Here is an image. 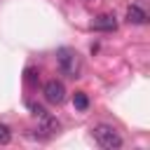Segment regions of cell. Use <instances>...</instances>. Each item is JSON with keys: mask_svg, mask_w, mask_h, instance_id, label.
I'll use <instances>...</instances> for the list:
<instances>
[{"mask_svg": "<svg viewBox=\"0 0 150 150\" xmlns=\"http://www.w3.org/2000/svg\"><path fill=\"white\" fill-rule=\"evenodd\" d=\"M56 63H59V70L66 75V77H80V73H82V59H80V54L75 52V49H70V47H61L59 52H56Z\"/></svg>", "mask_w": 150, "mask_h": 150, "instance_id": "cell-1", "label": "cell"}, {"mask_svg": "<svg viewBox=\"0 0 150 150\" xmlns=\"http://www.w3.org/2000/svg\"><path fill=\"white\" fill-rule=\"evenodd\" d=\"M91 136H94V141H96L103 150H117V148H122V136H120L117 129L110 127V124H96V127L91 129Z\"/></svg>", "mask_w": 150, "mask_h": 150, "instance_id": "cell-2", "label": "cell"}, {"mask_svg": "<svg viewBox=\"0 0 150 150\" xmlns=\"http://www.w3.org/2000/svg\"><path fill=\"white\" fill-rule=\"evenodd\" d=\"M59 129H61V124H59V120H56V117H52L49 112L38 115V131H40V136H45V138L56 136V134H59Z\"/></svg>", "mask_w": 150, "mask_h": 150, "instance_id": "cell-3", "label": "cell"}, {"mask_svg": "<svg viewBox=\"0 0 150 150\" xmlns=\"http://www.w3.org/2000/svg\"><path fill=\"white\" fill-rule=\"evenodd\" d=\"M45 98H47L49 103H63V101H66V87H63V82L49 80V82L45 84Z\"/></svg>", "mask_w": 150, "mask_h": 150, "instance_id": "cell-4", "label": "cell"}, {"mask_svg": "<svg viewBox=\"0 0 150 150\" xmlns=\"http://www.w3.org/2000/svg\"><path fill=\"white\" fill-rule=\"evenodd\" d=\"M91 28L94 30H115L117 28V19L115 14H101L91 21Z\"/></svg>", "mask_w": 150, "mask_h": 150, "instance_id": "cell-5", "label": "cell"}, {"mask_svg": "<svg viewBox=\"0 0 150 150\" xmlns=\"http://www.w3.org/2000/svg\"><path fill=\"white\" fill-rule=\"evenodd\" d=\"M127 21H129V23H136V26H143V23L148 21V14H145V9H143V7L131 5V7L127 9Z\"/></svg>", "mask_w": 150, "mask_h": 150, "instance_id": "cell-6", "label": "cell"}, {"mask_svg": "<svg viewBox=\"0 0 150 150\" xmlns=\"http://www.w3.org/2000/svg\"><path fill=\"white\" fill-rule=\"evenodd\" d=\"M73 105H75V110H87V108H89V96H87L84 91H75Z\"/></svg>", "mask_w": 150, "mask_h": 150, "instance_id": "cell-7", "label": "cell"}, {"mask_svg": "<svg viewBox=\"0 0 150 150\" xmlns=\"http://www.w3.org/2000/svg\"><path fill=\"white\" fill-rule=\"evenodd\" d=\"M23 75H26V82H28V84H38V82H40V70H38V68H26Z\"/></svg>", "mask_w": 150, "mask_h": 150, "instance_id": "cell-8", "label": "cell"}, {"mask_svg": "<svg viewBox=\"0 0 150 150\" xmlns=\"http://www.w3.org/2000/svg\"><path fill=\"white\" fill-rule=\"evenodd\" d=\"M12 141V129L7 124H0V145H7Z\"/></svg>", "mask_w": 150, "mask_h": 150, "instance_id": "cell-9", "label": "cell"}, {"mask_svg": "<svg viewBox=\"0 0 150 150\" xmlns=\"http://www.w3.org/2000/svg\"><path fill=\"white\" fill-rule=\"evenodd\" d=\"M28 108H30V112H33L35 117H38V115H42V112H47V110H45L40 103H28Z\"/></svg>", "mask_w": 150, "mask_h": 150, "instance_id": "cell-10", "label": "cell"}]
</instances>
